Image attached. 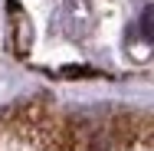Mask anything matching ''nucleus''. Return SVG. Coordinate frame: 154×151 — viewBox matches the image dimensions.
<instances>
[{
    "label": "nucleus",
    "mask_w": 154,
    "mask_h": 151,
    "mask_svg": "<svg viewBox=\"0 0 154 151\" xmlns=\"http://www.w3.org/2000/svg\"><path fill=\"white\" fill-rule=\"evenodd\" d=\"M138 30H141V36H144L148 43H154V3H148V7L141 10V20H138Z\"/></svg>",
    "instance_id": "f03ea898"
},
{
    "label": "nucleus",
    "mask_w": 154,
    "mask_h": 151,
    "mask_svg": "<svg viewBox=\"0 0 154 151\" xmlns=\"http://www.w3.org/2000/svg\"><path fill=\"white\" fill-rule=\"evenodd\" d=\"M10 20H13V36H17V53L23 56V53L30 49V23H26V17L20 13V3H17V0H10Z\"/></svg>",
    "instance_id": "f257e3e1"
}]
</instances>
